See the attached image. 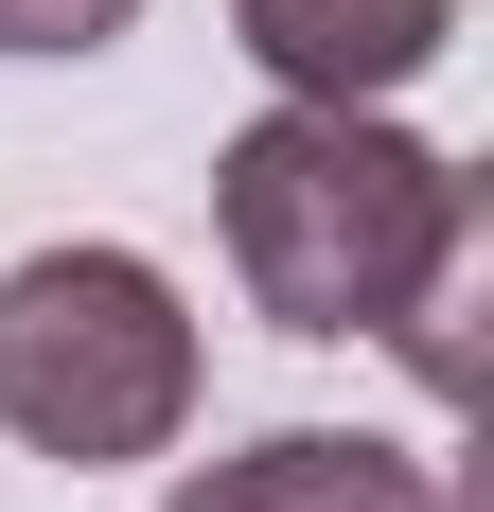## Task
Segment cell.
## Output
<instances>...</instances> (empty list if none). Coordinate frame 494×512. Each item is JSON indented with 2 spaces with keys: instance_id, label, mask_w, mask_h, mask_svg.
Wrapping results in <instances>:
<instances>
[{
  "instance_id": "cell-1",
  "label": "cell",
  "mask_w": 494,
  "mask_h": 512,
  "mask_svg": "<svg viewBox=\"0 0 494 512\" xmlns=\"http://www.w3.org/2000/svg\"><path fill=\"white\" fill-rule=\"evenodd\" d=\"M212 230H230L247 318H283V336H389L477 248V177L442 142H406L389 106H265L212 159Z\"/></svg>"
},
{
  "instance_id": "cell-2",
  "label": "cell",
  "mask_w": 494,
  "mask_h": 512,
  "mask_svg": "<svg viewBox=\"0 0 494 512\" xmlns=\"http://www.w3.org/2000/svg\"><path fill=\"white\" fill-rule=\"evenodd\" d=\"M0 424L36 460H159L195 424V318L142 248H18L0 265Z\"/></svg>"
},
{
  "instance_id": "cell-3",
  "label": "cell",
  "mask_w": 494,
  "mask_h": 512,
  "mask_svg": "<svg viewBox=\"0 0 494 512\" xmlns=\"http://www.w3.org/2000/svg\"><path fill=\"white\" fill-rule=\"evenodd\" d=\"M459 0H230V53L283 106H389L406 71H442Z\"/></svg>"
},
{
  "instance_id": "cell-4",
  "label": "cell",
  "mask_w": 494,
  "mask_h": 512,
  "mask_svg": "<svg viewBox=\"0 0 494 512\" xmlns=\"http://www.w3.org/2000/svg\"><path fill=\"white\" fill-rule=\"evenodd\" d=\"M159 512H442V477L406 442H371V424H265L230 460H195Z\"/></svg>"
},
{
  "instance_id": "cell-5",
  "label": "cell",
  "mask_w": 494,
  "mask_h": 512,
  "mask_svg": "<svg viewBox=\"0 0 494 512\" xmlns=\"http://www.w3.org/2000/svg\"><path fill=\"white\" fill-rule=\"evenodd\" d=\"M142 0H0V53H106Z\"/></svg>"
}]
</instances>
